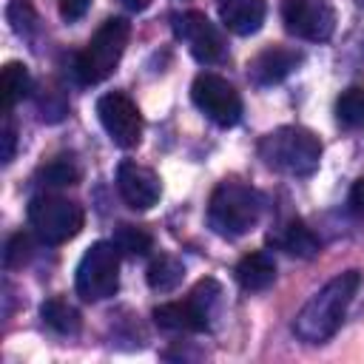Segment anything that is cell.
Wrapping results in <instances>:
<instances>
[{"label":"cell","mask_w":364,"mask_h":364,"mask_svg":"<svg viewBox=\"0 0 364 364\" xmlns=\"http://www.w3.org/2000/svg\"><path fill=\"white\" fill-rule=\"evenodd\" d=\"M358 284H361V273L358 270H344V273L333 276L299 310V316L293 321V333L307 344L327 341L341 327V321L347 316V307H350L353 296L358 293Z\"/></svg>","instance_id":"6da1fadb"},{"label":"cell","mask_w":364,"mask_h":364,"mask_svg":"<svg viewBox=\"0 0 364 364\" xmlns=\"http://www.w3.org/2000/svg\"><path fill=\"white\" fill-rule=\"evenodd\" d=\"M236 282L247 293L267 290L276 282V262H273V256L264 253V250H256V253L242 256L239 264H236Z\"/></svg>","instance_id":"9a60e30c"},{"label":"cell","mask_w":364,"mask_h":364,"mask_svg":"<svg viewBox=\"0 0 364 364\" xmlns=\"http://www.w3.org/2000/svg\"><path fill=\"white\" fill-rule=\"evenodd\" d=\"M222 299V287L213 279L199 282L185 301H165L154 307V321L171 333H202L210 327Z\"/></svg>","instance_id":"5b68a950"},{"label":"cell","mask_w":364,"mask_h":364,"mask_svg":"<svg viewBox=\"0 0 364 364\" xmlns=\"http://www.w3.org/2000/svg\"><path fill=\"white\" fill-rule=\"evenodd\" d=\"M267 3L264 0H219V17L233 34H256L264 23Z\"/></svg>","instance_id":"5bb4252c"},{"label":"cell","mask_w":364,"mask_h":364,"mask_svg":"<svg viewBox=\"0 0 364 364\" xmlns=\"http://www.w3.org/2000/svg\"><path fill=\"white\" fill-rule=\"evenodd\" d=\"M88 6H91V0H57V11H60V17L63 20H80L85 11H88Z\"/></svg>","instance_id":"d4e9b609"},{"label":"cell","mask_w":364,"mask_h":364,"mask_svg":"<svg viewBox=\"0 0 364 364\" xmlns=\"http://www.w3.org/2000/svg\"><path fill=\"white\" fill-rule=\"evenodd\" d=\"M259 216H262V196L256 188L239 179H225L213 188L208 202V225L213 228V233L225 239L245 236L247 230L256 228Z\"/></svg>","instance_id":"7a4b0ae2"},{"label":"cell","mask_w":364,"mask_h":364,"mask_svg":"<svg viewBox=\"0 0 364 364\" xmlns=\"http://www.w3.org/2000/svg\"><path fill=\"white\" fill-rule=\"evenodd\" d=\"M6 20L11 23V28L17 34H31L37 28V11H34L31 0H11L6 6Z\"/></svg>","instance_id":"603a6c76"},{"label":"cell","mask_w":364,"mask_h":364,"mask_svg":"<svg viewBox=\"0 0 364 364\" xmlns=\"http://www.w3.org/2000/svg\"><path fill=\"white\" fill-rule=\"evenodd\" d=\"M259 156L267 168L287 176H310L321 159V142L313 131L301 125H282L262 136Z\"/></svg>","instance_id":"3957f363"},{"label":"cell","mask_w":364,"mask_h":364,"mask_svg":"<svg viewBox=\"0 0 364 364\" xmlns=\"http://www.w3.org/2000/svg\"><path fill=\"white\" fill-rule=\"evenodd\" d=\"M122 6H125V9H131V11H142V9H148V6H151V0H122Z\"/></svg>","instance_id":"83f0119b"},{"label":"cell","mask_w":364,"mask_h":364,"mask_svg":"<svg viewBox=\"0 0 364 364\" xmlns=\"http://www.w3.org/2000/svg\"><path fill=\"white\" fill-rule=\"evenodd\" d=\"M0 88H3V114L9 117L11 108L31 91V74L23 63H6L3 65V77H0Z\"/></svg>","instance_id":"e0dca14e"},{"label":"cell","mask_w":364,"mask_h":364,"mask_svg":"<svg viewBox=\"0 0 364 364\" xmlns=\"http://www.w3.org/2000/svg\"><path fill=\"white\" fill-rule=\"evenodd\" d=\"M282 17L290 34L310 43H324L336 31V11L330 0H284Z\"/></svg>","instance_id":"30bf717a"},{"label":"cell","mask_w":364,"mask_h":364,"mask_svg":"<svg viewBox=\"0 0 364 364\" xmlns=\"http://www.w3.org/2000/svg\"><path fill=\"white\" fill-rule=\"evenodd\" d=\"M299 63H301V51L287 46H267L247 63V77L256 85H273L282 82L290 71H296Z\"/></svg>","instance_id":"4fadbf2b"},{"label":"cell","mask_w":364,"mask_h":364,"mask_svg":"<svg viewBox=\"0 0 364 364\" xmlns=\"http://www.w3.org/2000/svg\"><path fill=\"white\" fill-rule=\"evenodd\" d=\"M128 37H131L128 20H122V17H108V20L94 31V37L88 40V46H85V48L77 54V60H74V71H77L80 82L94 85V82H102L105 77H111L114 68L119 65L122 54H125Z\"/></svg>","instance_id":"277c9868"},{"label":"cell","mask_w":364,"mask_h":364,"mask_svg":"<svg viewBox=\"0 0 364 364\" xmlns=\"http://www.w3.org/2000/svg\"><path fill=\"white\" fill-rule=\"evenodd\" d=\"M148 284L154 287V290H159V293H171V290H176L179 287V282H182V276H185V264L176 259V256H171V253H162V256H156L151 264H148Z\"/></svg>","instance_id":"ac0fdd59"},{"label":"cell","mask_w":364,"mask_h":364,"mask_svg":"<svg viewBox=\"0 0 364 364\" xmlns=\"http://www.w3.org/2000/svg\"><path fill=\"white\" fill-rule=\"evenodd\" d=\"M31 256V239L26 233H14L6 245V253H3V264L11 270V267H23V262H28Z\"/></svg>","instance_id":"cb8c5ba5"},{"label":"cell","mask_w":364,"mask_h":364,"mask_svg":"<svg viewBox=\"0 0 364 364\" xmlns=\"http://www.w3.org/2000/svg\"><path fill=\"white\" fill-rule=\"evenodd\" d=\"M358 6H364V0H358Z\"/></svg>","instance_id":"f1b7e54d"},{"label":"cell","mask_w":364,"mask_h":364,"mask_svg":"<svg viewBox=\"0 0 364 364\" xmlns=\"http://www.w3.org/2000/svg\"><path fill=\"white\" fill-rule=\"evenodd\" d=\"M117 191H119L122 202L134 210L154 208L159 202V193H162L159 176L151 168H145L139 162H131V159L119 162V168H117Z\"/></svg>","instance_id":"7c38bea8"},{"label":"cell","mask_w":364,"mask_h":364,"mask_svg":"<svg viewBox=\"0 0 364 364\" xmlns=\"http://www.w3.org/2000/svg\"><path fill=\"white\" fill-rule=\"evenodd\" d=\"M97 117L111 136L114 145L119 148H134L142 139V114L136 102L122 94V91H108L97 100Z\"/></svg>","instance_id":"9c48e42d"},{"label":"cell","mask_w":364,"mask_h":364,"mask_svg":"<svg viewBox=\"0 0 364 364\" xmlns=\"http://www.w3.org/2000/svg\"><path fill=\"white\" fill-rule=\"evenodd\" d=\"M74 287L85 301H102L119 287V247L114 242H94L74 276Z\"/></svg>","instance_id":"52a82bcc"},{"label":"cell","mask_w":364,"mask_h":364,"mask_svg":"<svg viewBox=\"0 0 364 364\" xmlns=\"http://www.w3.org/2000/svg\"><path fill=\"white\" fill-rule=\"evenodd\" d=\"M111 242L128 256H148L154 250V236L139 225H119Z\"/></svg>","instance_id":"ffe728a7"},{"label":"cell","mask_w":364,"mask_h":364,"mask_svg":"<svg viewBox=\"0 0 364 364\" xmlns=\"http://www.w3.org/2000/svg\"><path fill=\"white\" fill-rule=\"evenodd\" d=\"M40 316H43V321H46L54 333H60V336H74V333H80V324H82L77 307L68 304L65 299H48V301H43Z\"/></svg>","instance_id":"d6986e66"},{"label":"cell","mask_w":364,"mask_h":364,"mask_svg":"<svg viewBox=\"0 0 364 364\" xmlns=\"http://www.w3.org/2000/svg\"><path fill=\"white\" fill-rule=\"evenodd\" d=\"M26 216H28V225L37 233V239L46 245H63V242L74 239L85 225V213L77 202L51 196V193L34 196L28 202Z\"/></svg>","instance_id":"8992f818"},{"label":"cell","mask_w":364,"mask_h":364,"mask_svg":"<svg viewBox=\"0 0 364 364\" xmlns=\"http://www.w3.org/2000/svg\"><path fill=\"white\" fill-rule=\"evenodd\" d=\"M173 34L188 43L199 63H219L225 57V40L219 28L202 11H185L173 17Z\"/></svg>","instance_id":"8fae6325"},{"label":"cell","mask_w":364,"mask_h":364,"mask_svg":"<svg viewBox=\"0 0 364 364\" xmlns=\"http://www.w3.org/2000/svg\"><path fill=\"white\" fill-rule=\"evenodd\" d=\"M193 105L219 128H230L242 117V97L239 91L219 74L202 71L191 85Z\"/></svg>","instance_id":"ba28073f"},{"label":"cell","mask_w":364,"mask_h":364,"mask_svg":"<svg viewBox=\"0 0 364 364\" xmlns=\"http://www.w3.org/2000/svg\"><path fill=\"white\" fill-rule=\"evenodd\" d=\"M40 179L46 185H74L80 179V168L71 156H57L40 168Z\"/></svg>","instance_id":"7402d4cb"},{"label":"cell","mask_w":364,"mask_h":364,"mask_svg":"<svg viewBox=\"0 0 364 364\" xmlns=\"http://www.w3.org/2000/svg\"><path fill=\"white\" fill-rule=\"evenodd\" d=\"M279 245H282V250H287L290 256H299V259H313V256L321 250L318 236H316L301 219H290V222L282 228Z\"/></svg>","instance_id":"2e32d148"},{"label":"cell","mask_w":364,"mask_h":364,"mask_svg":"<svg viewBox=\"0 0 364 364\" xmlns=\"http://www.w3.org/2000/svg\"><path fill=\"white\" fill-rule=\"evenodd\" d=\"M0 139H3V162L9 165V162L14 159V148H17V134H14L11 122H6V125H3V134H0Z\"/></svg>","instance_id":"484cf974"},{"label":"cell","mask_w":364,"mask_h":364,"mask_svg":"<svg viewBox=\"0 0 364 364\" xmlns=\"http://www.w3.org/2000/svg\"><path fill=\"white\" fill-rule=\"evenodd\" d=\"M336 119L344 128H358L364 125V88L353 85L336 100Z\"/></svg>","instance_id":"44dd1931"},{"label":"cell","mask_w":364,"mask_h":364,"mask_svg":"<svg viewBox=\"0 0 364 364\" xmlns=\"http://www.w3.org/2000/svg\"><path fill=\"white\" fill-rule=\"evenodd\" d=\"M350 205H353L355 213H364V179H358V182L353 185V191H350Z\"/></svg>","instance_id":"4316f807"}]
</instances>
